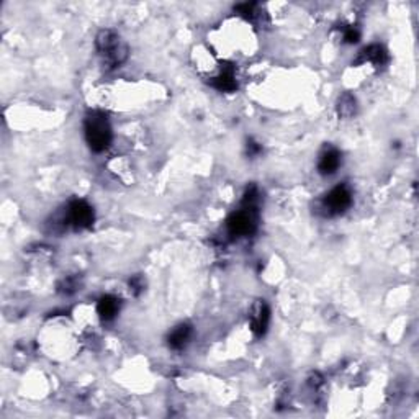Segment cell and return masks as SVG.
Returning <instances> with one entry per match:
<instances>
[{"mask_svg":"<svg viewBox=\"0 0 419 419\" xmlns=\"http://www.w3.org/2000/svg\"><path fill=\"white\" fill-rule=\"evenodd\" d=\"M95 48L105 69L113 71L122 67L130 56V48L115 30L104 28L97 33Z\"/></svg>","mask_w":419,"mask_h":419,"instance_id":"1","label":"cell"},{"mask_svg":"<svg viewBox=\"0 0 419 419\" xmlns=\"http://www.w3.org/2000/svg\"><path fill=\"white\" fill-rule=\"evenodd\" d=\"M84 135L93 152H104L109 149L113 139L109 115L100 110H91L84 118Z\"/></svg>","mask_w":419,"mask_h":419,"instance_id":"2","label":"cell"},{"mask_svg":"<svg viewBox=\"0 0 419 419\" xmlns=\"http://www.w3.org/2000/svg\"><path fill=\"white\" fill-rule=\"evenodd\" d=\"M354 196L352 190L348 183H339L335 189H331L326 195L323 196L319 202V208H321L323 216H339L352 207Z\"/></svg>","mask_w":419,"mask_h":419,"instance_id":"3","label":"cell"},{"mask_svg":"<svg viewBox=\"0 0 419 419\" xmlns=\"http://www.w3.org/2000/svg\"><path fill=\"white\" fill-rule=\"evenodd\" d=\"M259 221V210L242 208L234 212L233 215L226 221V229H228L229 236L233 238H247L252 236L258 229Z\"/></svg>","mask_w":419,"mask_h":419,"instance_id":"4","label":"cell"},{"mask_svg":"<svg viewBox=\"0 0 419 419\" xmlns=\"http://www.w3.org/2000/svg\"><path fill=\"white\" fill-rule=\"evenodd\" d=\"M93 221H95V213L92 205H89L85 200L77 199L67 205L66 218H64L66 226H71L76 231H84L92 228Z\"/></svg>","mask_w":419,"mask_h":419,"instance_id":"5","label":"cell"},{"mask_svg":"<svg viewBox=\"0 0 419 419\" xmlns=\"http://www.w3.org/2000/svg\"><path fill=\"white\" fill-rule=\"evenodd\" d=\"M271 323V308L266 300H256L249 311V328L256 337L266 336Z\"/></svg>","mask_w":419,"mask_h":419,"instance_id":"6","label":"cell"},{"mask_svg":"<svg viewBox=\"0 0 419 419\" xmlns=\"http://www.w3.org/2000/svg\"><path fill=\"white\" fill-rule=\"evenodd\" d=\"M343 164V154L332 144H326L318 157V172L321 175H332Z\"/></svg>","mask_w":419,"mask_h":419,"instance_id":"7","label":"cell"},{"mask_svg":"<svg viewBox=\"0 0 419 419\" xmlns=\"http://www.w3.org/2000/svg\"><path fill=\"white\" fill-rule=\"evenodd\" d=\"M210 85L212 87H215L216 91L220 92H236L238 91V80H236V67L233 66V64L225 63L221 64L220 72L215 77H212V80H210Z\"/></svg>","mask_w":419,"mask_h":419,"instance_id":"8","label":"cell"},{"mask_svg":"<svg viewBox=\"0 0 419 419\" xmlns=\"http://www.w3.org/2000/svg\"><path fill=\"white\" fill-rule=\"evenodd\" d=\"M388 61H390L388 51L385 49V46L375 43V45L367 46V48H363L361 53H359L356 61H354V66H361V64L369 63V64H372V66H375L377 69H380V67L387 66Z\"/></svg>","mask_w":419,"mask_h":419,"instance_id":"9","label":"cell"},{"mask_svg":"<svg viewBox=\"0 0 419 419\" xmlns=\"http://www.w3.org/2000/svg\"><path fill=\"white\" fill-rule=\"evenodd\" d=\"M192 336H194V328L189 323H182L175 326L168 336V346L175 352H181L189 346Z\"/></svg>","mask_w":419,"mask_h":419,"instance_id":"10","label":"cell"},{"mask_svg":"<svg viewBox=\"0 0 419 419\" xmlns=\"http://www.w3.org/2000/svg\"><path fill=\"white\" fill-rule=\"evenodd\" d=\"M120 310H122V300L115 295H104L97 302V315L100 316L102 321L109 323L117 318Z\"/></svg>","mask_w":419,"mask_h":419,"instance_id":"11","label":"cell"},{"mask_svg":"<svg viewBox=\"0 0 419 419\" xmlns=\"http://www.w3.org/2000/svg\"><path fill=\"white\" fill-rule=\"evenodd\" d=\"M336 113L339 118H352L357 113V98L350 92L341 93L336 102Z\"/></svg>","mask_w":419,"mask_h":419,"instance_id":"12","label":"cell"},{"mask_svg":"<svg viewBox=\"0 0 419 419\" xmlns=\"http://www.w3.org/2000/svg\"><path fill=\"white\" fill-rule=\"evenodd\" d=\"M234 12H238L242 19H246L247 21H252V23H254V21H259L260 16H262V14H260L259 3H256V2L239 3V5L234 7Z\"/></svg>","mask_w":419,"mask_h":419,"instance_id":"13","label":"cell"},{"mask_svg":"<svg viewBox=\"0 0 419 419\" xmlns=\"http://www.w3.org/2000/svg\"><path fill=\"white\" fill-rule=\"evenodd\" d=\"M80 286H82V280L79 275H67L63 280H59L58 284V292L61 295H74L79 292Z\"/></svg>","mask_w":419,"mask_h":419,"instance_id":"14","label":"cell"},{"mask_svg":"<svg viewBox=\"0 0 419 419\" xmlns=\"http://www.w3.org/2000/svg\"><path fill=\"white\" fill-rule=\"evenodd\" d=\"M343 40L348 45H356L361 40V32H359L357 27L354 25H344L343 28Z\"/></svg>","mask_w":419,"mask_h":419,"instance_id":"15","label":"cell"},{"mask_svg":"<svg viewBox=\"0 0 419 419\" xmlns=\"http://www.w3.org/2000/svg\"><path fill=\"white\" fill-rule=\"evenodd\" d=\"M144 279L141 275L131 277L130 282H128V286H130V292L135 295V297H139L141 293L144 292Z\"/></svg>","mask_w":419,"mask_h":419,"instance_id":"16","label":"cell"},{"mask_svg":"<svg viewBox=\"0 0 419 419\" xmlns=\"http://www.w3.org/2000/svg\"><path fill=\"white\" fill-rule=\"evenodd\" d=\"M260 152H262V144L258 143V141H254L252 138L246 141V156L247 157L254 159V157L260 156Z\"/></svg>","mask_w":419,"mask_h":419,"instance_id":"17","label":"cell"}]
</instances>
